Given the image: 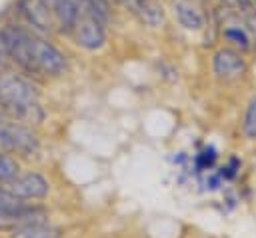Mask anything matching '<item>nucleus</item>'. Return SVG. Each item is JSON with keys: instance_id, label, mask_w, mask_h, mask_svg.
<instances>
[{"instance_id": "f257e3e1", "label": "nucleus", "mask_w": 256, "mask_h": 238, "mask_svg": "<svg viewBox=\"0 0 256 238\" xmlns=\"http://www.w3.org/2000/svg\"><path fill=\"white\" fill-rule=\"evenodd\" d=\"M0 66H16L26 76L58 78L66 72L68 60L40 32L10 20L0 24Z\"/></svg>"}, {"instance_id": "f03ea898", "label": "nucleus", "mask_w": 256, "mask_h": 238, "mask_svg": "<svg viewBox=\"0 0 256 238\" xmlns=\"http://www.w3.org/2000/svg\"><path fill=\"white\" fill-rule=\"evenodd\" d=\"M0 102L16 122H42L44 118L38 88L10 66H0Z\"/></svg>"}, {"instance_id": "7ed1b4c3", "label": "nucleus", "mask_w": 256, "mask_h": 238, "mask_svg": "<svg viewBox=\"0 0 256 238\" xmlns=\"http://www.w3.org/2000/svg\"><path fill=\"white\" fill-rule=\"evenodd\" d=\"M0 150L20 156H32L40 150L36 134L16 120H0Z\"/></svg>"}, {"instance_id": "20e7f679", "label": "nucleus", "mask_w": 256, "mask_h": 238, "mask_svg": "<svg viewBox=\"0 0 256 238\" xmlns=\"http://www.w3.org/2000/svg\"><path fill=\"white\" fill-rule=\"evenodd\" d=\"M14 12L22 24L40 34H48L58 28L54 12L44 0H14Z\"/></svg>"}, {"instance_id": "39448f33", "label": "nucleus", "mask_w": 256, "mask_h": 238, "mask_svg": "<svg viewBox=\"0 0 256 238\" xmlns=\"http://www.w3.org/2000/svg\"><path fill=\"white\" fill-rule=\"evenodd\" d=\"M246 60L234 48H220L212 56V70L220 80H236L246 74Z\"/></svg>"}, {"instance_id": "423d86ee", "label": "nucleus", "mask_w": 256, "mask_h": 238, "mask_svg": "<svg viewBox=\"0 0 256 238\" xmlns=\"http://www.w3.org/2000/svg\"><path fill=\"white\" fill-rule=\"evenodd\" d=\"M6 188L12 190L22 200H38V198H44L48 194L50 184L42 174L26 172V174H18L12 182H8Z\"/></svg>"}, {"instance_id": "0eeeda50", "label": "nucleus", "mask_w": 256, "mask_h": 238, "mask_svg": "<svg viewBox=\"0 0 256 238\" xmlns=\"http://www.w3.org/2000/svg\"><path fill=\"white\" fill-rule=\"evenodd\" d=\"M46 218H48V212L42 206L24 204L22 208H18L14 212L0 214V230L12 232V230L28 226V224H42V222H46Z\"/></svg>"}, {"instance_id": "6e6552de", "label": "nucleus", "mask_w": 256, "mask_h": 238, "mask_svg": "<svg viewBox=\"0 0 256 238\" xmlns=\"http://www.w3.org/2000/svg\"><path fill=\"white\" fill-rule=\"evenodd\" d=\"M118 4L146 26H160L166 18V10L160 0H118Z\"/></svg>"}, {"instance_id": "1a4fd4ad", "label": "nucleus", "mask_w": 256, "mask_h": 238, "mask_svg": "<svg viewBox=\"0 0 256 238\" xmlns=\"http://www.w3.org/2000/svg\"><path fill=\"white\" fill-rule=\"evenodd\" d=\"M174 16L184 30L198 32L204 28V14L190 0H174Z\"/></svg>"}, {"instance_id": "9d476101", "label": "nucleus", "mask_w": 256, "mask_h": 238, "mask_svg": "<svg viewBox=\"0 0 256 238\" xmlns=\"http://www.w3.org/2000/svg\"><path fill=\"white\" fill-rule=\"evenodd\" d=\"M10 238H60V230L54 226L42 224H28L22 228H16L10 232Z\"/></svg>"}, {"instance_id": "9b49d317", "label": "nucleus", "mask_w": 256, "mask_h": 238, "mask_svg": "<svg viewBox=\"0 0 256 238\" xmlns=\"http://www.w3.org/2000/svg\"><path fill=\"white\" fill-rule=\"evenodd\" d=\"M222 36L226 38V42H230L232 46H236L240 50H250V46H252L250 44V34L242 26H238V24L222 28Z\"/></svg>"}, {"instance_id": "f8f14e48", "label": "nucleus", "mask_w": 256, "mask_h": 238, "mask_svg": "<svg viewBox=\"0 0 256 238\" xmlns=\"http://www.w3.org/2000/svg\"><path fill=\"white\" fill-rule=\"evenodd\" d=\"M18 174H20V166H18L16 158H12L6 152H0V184L12 182Z\"/></svg>"}, {"instance_id": "ddd939ff", "label": "nucleus", "mask_w": 256, "mask_h": 238, "mask_svg": "<svg viewBox=\"0 0 256 238\" xmlns=\"http://www.w3.org/2000/svg\"><path fill=\"white\" fill-rule=\"evenodd\" d=\"M24 204H26V202H24L20 196H16L12 190H8V188L0 186V214L14 212V210L22 208Z\"/></svg>"}, {"instance_id": "4468645a", "label": "nucleus", "mask_w": 256, "mask_h": 238, "mask_svg": "<svg viewBox=\"0 0 256 238\" xmlns=\"http://www.w3.org/2000/svg\"><path fill=\"white\" fill-rule=\"evenodd\" d=\"M242 130L246 134V138L256 140V96L248 102V108L244 112V122H242Z\"/></svg>"}, {"instance_id": "2eb2a0df", "label": "nucleus", "mask_w": 256, "mask_h": 238, "mask_svg": "<svg viewBox=\"0 0 256 238\" xmlns=\"http://www.w3.org/2000/svg\"><path fill=\"white\" fill-rule=\"evenodd\" d=\"M216 158H218V152H216V148L214 146H204L198 154H196V158H194V164H196V170H210L214 164H216Z\"/></svg>"}, {"instance_id": "dca6fc26", "label": "nucleus", "mask_w": 256, "mask_h": 238, "mask_svg": "<svg viewBox=\"0 0 256 238\" xmlns=\"http://www.w3.org/2000/svg\"><path fill=\"white\" fill-rule=\"evenodd\" d=\"M240 160L236 158V156H232L222 168H220V172H218V176L222 178V180H234L236 178V174H238V170H240Z\"/></svg>"}, {"instance_id": "f3484780", "label": "nucleus", "mask_w": 256, "mask_h": 238, "mask_svg": "<svg viewBox=\"0 0 256 238\" xmlns=\"http://www.w3.org/2000/svg\"><path fill=\"white\" fill-rule=\"evenodd\" d=\"M226 6H232V8H238V10H250L252 8V4H250V0H222Z\"/></svg>"}, {"instance_id": "a211bd4d", "label": "nucleus", "mask_w": 256, "mask_h": 238, "mask_svg": "<svg viewBox=\"0 0 256 238\" xmlns=\"http://www.w3.org/2000/svg\"><path fill=\"white\" fill-rule=\"evenodd\" d=\"M0 120H12L10 118V114H8V110L4 108V104L0 102Z\"/></svg>"}, {"instance_id": "6ab92c4d", "label": "nucleus", "mask_w": 256, "mask_h": 238, "mask_svg": "<svg viewBox=\"0 0 256 238\" xmlns=\"http://www.w3.org/2000/svg\"><path fill=\"white\" fill-rule=\"evenodd\" d=\"M100 2H104V4H108V6H110L112 2H118V0H100Z\"/></svg>"}, {"instance_id": "aec40b11", "label": "nucleus", "mask_w": 256, "mask_h": 238, "mask_svg": "<svg viewBox=\"0 0 256 238\" xmlns=\"http://www.w3.org/2000/svg\"><path fill=\"white\" fill-rule=\"evenodd\" d=\"M254 4H256V0H254Z\"/></svg>"}]
</instances>
